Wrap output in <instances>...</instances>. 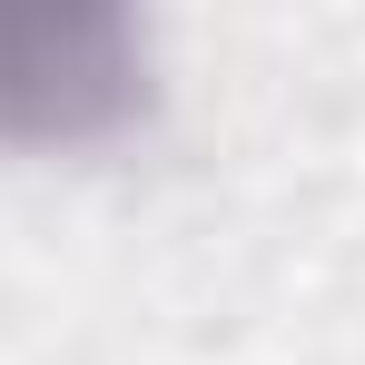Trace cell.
I'll return each mask as SVG.
<instances>
[{"label": "cell", "instance_id": "obj_1", "mask_svg": "<svg viewBox=\"0 0 365 365\" xmlns=\"http://www.w3.org/2000/svg\"><path fill=\"white\" fill-rule=\"evenodd\" d=\"M128 99V40L99 10H0V128H79Z\"/></svg>", "mask_w": 365, "mask_h": 365}]
</instances>
